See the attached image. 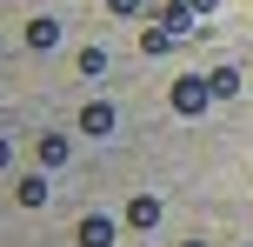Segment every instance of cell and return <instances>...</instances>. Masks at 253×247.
Listing matches in <instances>:
<instances>
[{
    "mask_svg": "<svg viewBox=\"0 0 253 247\" xmlns=\"http://www.w3.org/2000/svg\"><path fill=\"white\" fill-rule=\"evenodd\" d=\"M114 127H120L114 100H87V107H80V134H100V141H107V134H114Z\"/></svg>",
    "mask_w": 253,
    "mask_h": 247,
    "instance_id": "3",
    "label": "cell"
},
{
    "mask_svg": "<svg viewBox=\"0 0 253 247\" xmlns=\"http://www.w3.org/2000/svg\"><path fill=\"white\" fill-rule=\"evenodd\" d=\"M187 7L200 13V20H213V13H220V0H187Z\"/></svg>",
    "mask_w": 253,
    "mask_h": 247,
    "instance_id": "12",
    "label": "cell"
},
{
    "mask_svg": "<svg viewBox=\"0 0 253 247\" xmlns=\"http://www.w3.org/2000/svg\"><path fill=\"white\" fill-rule=\"evenodd\" d=\"M207 80H213V94H220V100L247 87V74H240V67H213V74H207Z\"/></svg>",
    "mask_w": 253,
    "mask_h": 247,
    "instance_id": "9",
    "label": "cell"
},
{
    "mask_svg": "<svg viewBox=\"0 0 253 247\" xmlns=\"http://www.w3.org/2000/svg\"><path fill=\"white\" fill-rule=\"evenodd\" d=\"M13 194H20V207H47V174H20Z\"/></svg>",
    "mask_w": 253,
    "mask_h": 247,
    "instance_id": "8",
    "label": "cell"
},
{
    "mask_svg": "<svg viewBox=\"0 0 253 247\" xmlns=\"http://www.w3.org/2000/svg\"><path fill=\"white\" fill-rule=\"evenodd\" d=\"M107 7H114V13H140V0H107Z\"/></svg>",
    "mask_w": 253,
    "mask_h": 247,
    "instance_id": "14",
    "label": "cell"
},
{
    "mask_svg": "<svg viewBox=\"0 0 253 247\" xmlns=\"http://www.w3.org/2000/svg\"><path fill=\"white\" fill-rule=\"evenodd\" d=\"M153 20H160L167 34H193V20H200V13H193L187 0H160V7H153Z\"/></svg>",
    "mask_w": 253,
    "mask_h": 247,
    "instance_id": "4",
    "label": "cell"
},
{
    "mask_svg": "<svg viewBox=\"0 0 253 247\" xmlns=\"http://www.w3.org/2000/svg\"><path fill=\"white\" fill-rule=\"evenodd\" d=\"M213 100H220V94H213L207 74H180V80H173V114H180V120H200Z\"/></svg>",
    "mask_w": 253,
    "mask_h": 247,
    "instance_id": "1",
    "label": "cell"
},
{
    "mask_svg": "<svg viewBox=\"0 0 253 247\" xmlns=\"http://www.w3.org/2000/svg\"><path fill=\"white\" fill-rule=\"evenodd\" d=\"M247 27H253V20H247Z\"/></svg>",
    "mask_w": 253,
    "mask_h": 247,
    "instance_id": "17",
    "label": "cell"
},
{
    "mask_svg": "<svg viewBox=\"0 0 253 247\" xmlns=\"http://www.w3.org/2000/svg\"><path fill=\"white\" fill-rule=\"evenodd\" d=\"M247 87H253V80H247Z\"/></svg>",
    "mask_w": 253,
    "mask_h": 247,
    "instance_id": "16",
    "label": "cell"
},
{
    "mask_svg": "<svg viewBox=\"0 0 253 247\" xmlns=\"http://www.w3.org/2000/svg\"><path fill=\"white\" fill-rule=\"evenodd\" d=\"M67 154H74L67 134H40V141H34V160H40V167H67Z\"/></svg>",
    "mask_w": 253,
    "mask_h": 247,
    "instance_id": "5",
    "label": "cell"
},
{
    "mask_svg": "<svg viewBox=\"0 0 253 247\" xmlns=\"http://www.w3.org/2000/svg\"><path fill=\"white\" fill-rule=\"evenodd\" d=\"M7 167H13V141L0 134V174H7Z\"/></svg>",
    "mask_w": 253,
    "mask_h": 247,
    "instance_id": "13",
    "label": "cell"
},
{
    "mask_svg": "<svg viewBox=\"0 0 253 247\" xmlns=\"http://www.w3.org/2000/svg\"><path fill=\"white\" fill-rule=\"evenodd\" d=\"M173 40H180V34H167V27L153 20L147 34H140V53H173Z\"/></svg>",
    "mask_w": 253,
    "mask_h": 247,
    "instance_id": "10",
    "label": "cell"
},
{
    "mask_svg": "<svg viewBox=\"0 0 253 247\" xmlns=\"http://www.w3.org/2000/svg\"><path fill=\"white\" fill-rule=\"evenodd\" d=\"M74 241H80V247H114V241H120V227L107 221V214H80V227H74Z\"/></svg>",
    "mask_w": 253,
    "mask_h": 247,
    "instance_id": "2",
    "label": "cell"
},
{
    "mask_svg": "<svg viewBox=\"0 0 253 247\" xmlns=\"http://www.w3.org/2000/svg\"><path fill=\"white\" fill-rule=\"evenodd\" d=\"M27 47H34V53L60 47V20H53V13H40V20H27Z\"/></svg>",
    "mask_w": 253,
    "mask_h": 247,
    "instance_id": "7",
    "label": "cell"
},
{
    "mask_svg": "<svg viewBox=\"0 0 253 247\" xmlns=\"http://www.w3.org/2000/svg\"><path fill=\"white\" fill-rule=\"evenodd\" d=\"M180 247H207V241H180Z\"/></svg>",
    "mask_w": 253,
    "mask_h": 247,
    "instance_id": "15",
    "label": "cell"
},
{
    "mask_svg": "<svg viewBox=\"0 0 253 247\" xmlns=\"http://www.w3.org/2000/svg\"><path fill=\"white\" fill-rule=\"evenodd\" d=\"M80 74L100 80V74H107V47H80Z\"/></svg>",
    "mask_w": 253,
    "mask_h": 247,
    "instance_id": "11",
    "label": "cell"
},
{
    "mask_svg": "<svg viewBox=\"0 0 253 247\" xmlns=\"http://www.w3.org/2000/svg\"><path fill=\"white\" fill-rule=\"evenodd\" d=\"M126 227H140V234L160 227V194H133V200H126Z\"/></svg>",
    "mask_w": 253,
    "mask_h": 247,
    "instance_id": "6",
    "label": "cell"
}]
</instances>
